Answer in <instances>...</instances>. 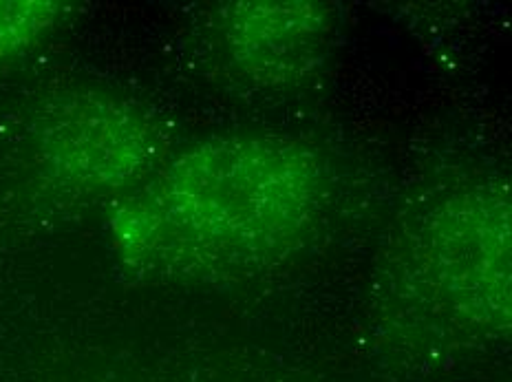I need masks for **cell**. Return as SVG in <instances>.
Here are the masks:
<instances>
[{
    "label": "cell",
    "instance_id": "6da1fadb",
    "mask_svg": "<svg viewBox=\"0 0 512 382\" xmlns=\"http://www.w3.org/2000/svg\"><path fill=\"white\" fill-rule=\"evenodd\" d=\"M323 193V166L307 146L223 137L190 148L120 197L109 217L111 243L146 277H250L305 239Z\"/></svg>",
    "mask_w": 512,
    "mask_h": 382
},
{
    "label": "cell",
    "instance_id": "7a4b0ae2",
    "mask_svg": "<svg viewBox=\"0 0 512 382\" xmlns=\"http://www.w3.org/2000/svg\"><path fill=\"white\" fill-rule=\"evenodd\" d=\"M42 175L71 193H113L148 173L157 133L133 104L102 93H69L53 100L36 122Z\"/></svg>",
    "mask_w": 512,
    "mask_h": 382
},
{
    "label": "cell",
    "instance_id": "3957f363",
    "mask_svg": "<svg viewBox=\"0 0 512 382\" xmlns=\"http://www.w3.org/2000/svg\"><path fill=\"white\" fill-rule=\"evenodd\" d=\"M433 279L455 312L482 327H510V206L497 195L451 204L437 224Z\"/></svg>",
    "mask_w": 512,
    "mask_h": 382
},
{
    "label": "cell",
    "instance_id": "277c9868",
    "mask_svg": "<svg viewBox=\"0 0 512 382\" xmlns=\"http://www.w3.org/2000/svg\"><path fill=\"white\" fill-rule=\"evenodd\" d=\"M329 20L312 3H237L221 14V36L232 62L259 82L298 78L318 65Z\"/></svg>",
    "mask_w": 512,
    "mask_h": 382
},
{
    "label": "cell",
    "instance_id": "5b68a950",
    "mask_svg": "<svg viewBox=\"0 0 512 382\" xmlns=\"http://www.w3.org/2000/svg\"><path fill=\"white\" fill-rule=\"evenodd\" d=\"M67 7L51 0H0V67L51 34Z\"/></svg>",
    "mask_w": 512,
    "mask_h": 382
}]
</instances>
